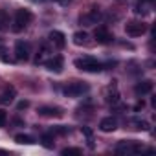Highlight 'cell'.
<instances>
[{
	"label": "cell",
	"instance_id": "obj_20",
	"mask_svg": "<svg viewBox=\"0 0 156 156\" xmlns=\"http://www.w3.org/2000/svg\"><path fill=\"white\" fill-rule=\"evenodd\" d=\"M8 24H9V17L4 9H0V31L8 30Z\"/></svg>",
	"mask_w": 156,
	"mask_h": 156
},
{
	"label": "cell",
	"instance_id": "obj_3",
	"mask_svg": "<svg viewBox=\"0 0 156 156\" xmlns=\"http://www.w3.org/2000/svg\"><path fill=\"white\" fill-rule=\"evenodd\" d=\"M87 92H88V85L83 83V81H73V83H70V85L64 88V94H66L68 98H79V96H83V94H87Z\"/></svg>",
	"mask_w": 156,
	"mask_h": 156
},
{
	"label": "cell",
	"instance_id": "obj_13",
	"mask_svg": "<svg viewBox=\"0 0 156 156\" xmlns=\"http://www.w3.org/2000/svg\"><path fill=\"white\" fill-rule=\"evenodd\" d=\"M15 96H17V88H15L13 85H8V87L4 88L2 96H0V103H4V105H9V103L15 99Z\"/></svg>",
	"mask_w": 156,
	"mask_h": 156
},
{
	"label": "cell",
	"instance_id": "obj_27",
	"mask_svg": "<svg viewBox=\"0 0 156 156\" xmlns=\"http://www.w3.org/2000/svg\"><path fill=\"white\" fill-rule=\"evenodd\" d=\"M33 2H44V0H33Z\"/></svg>",
	"mask_w": 156,
	"mask_h": 156
},
{
	"label": "cell",
	"instance_id": "obj_5",
	"mask_svg": "<svg viewBox=\"0 0 156 156\" xmlns=\"http://www.w3.org/2000/svg\"><path fill=\"white\" fill-rule=\"evenodd\" d=\"M145 31H147V24L145 22H140V20L127 22V26H125V33L129 37H141Z\"/></svg>",
	"mask_w": 156,
	"mask_h": 156
},
{
	"label": "cell",
	"instance_id": "obj_15",
	"mask_svg": "<svg viewBox=\"0 0 156 156\" xmlns=\"http://www.w3.org/2000/svg\"><path fill=\"white\" fill-rule=\"evenodd\" d=\"M105 101H107V103H110V105H116V103H119V92H118V87H116V85H110V87L107 88Z\"/></svg>",
	"mask_w": 156,
	"mask_h": 156
},
{
	"label": "cell",
	"instance_id": "obj_7",
	"mask_svg": "<svg viewBox=\"0 0 156 156\" xmlns=\"http://www.w3.org/2000/svg\"><path fill=\"white\" fill-rule=\"evenodd\" d=\"M99 19H101L99 9H98V8H92L87 15H83V17H81V24H83V26H94V24H98V22H99Z\"/></svg>",
	"mask_w": 156,
	"mask_h": 156
},
{
	"label": "cell",
	"instance_id": "obj_23",
	"mask_svg": "<svg viewBox=\"0 0 156 156\" xmlns=\"http://www.w3.org/2000/svg\"><path fill=\"white\" fill-rule=\"evenodd\" d=\"M6 121H8V112L0 108V127H4V125H6Z\"/></svg>",
	"mask_w": 156,
	"mask_h": 156
},
{
	"label": "cell",
	"instance_id": "obj_18",
	"mask_svg": "<svg viewBox=\"0 0 156 156\" xmlns=\"http://www.w3.org/2000/svg\"><path fill=\"white\" fill-rule=\"evenodd\" d=\"M15 141L20 143V145H33L35 143V140L31 136H28V134H17L15 136Z\"/></svg>",
	"mask_w": 156,
	"mask_h": 156
},
{
	"label": "cell",
	"instance_id": "obj_9",
	"mask_svg": "<svg viewBox=\"0 0 156 156\" xmlns=\"http://www.w3.org/2000/svg\"><path fill=\"white\" fill-rule=\"evenodd\" d=\"M44 66H46L50 72H55V73H59V72H62L64 61H62V57H61V55H53L51 59L44 61Z\"/></svg>",
	"mask_w": 156,
	"mask_h": 156
},
{
	"label": "cell",
	"instance_id": "obj_12",
	"mask_svg": "<svg viewBox=\"0 0 156 156\" xmlns=\"http://www.w3.org/2000/svg\"><path fill=\"white\" fill-rule=\"evenodd\" d=\"M116 129H118V121H116L112 116L103 118V119L99 121V130H101V132H114Z\"/></svg>",
	"mask_w": 156,
	"mask_h": 156
},
{
	"label": "cell",
	"instance_id": "obj_21",
	"mask_svg": "<svg viewBox=\"0 0 156 156\" xmlns=\"http://www.w3.org/2000/svg\"><path fill=\"white\" fill-rule=\"evenodd\" d=\"M51 132H53V134H61V136H64V134H68V132H70V129H68V127H64V125H59V127H53V129H51Z\"/></svg>",
	"mask_w": 156,
	"mask_h": 156
},
{
	"label": "cell",
	"instance_id": "obj_8",
	"mask_svg": "<svg viewBox=\"0 0 156 156\" xmlns=\"http://www.w3.org/2000/svg\"><path fill=\"white\" fill-rule=\"evenodd\" d=\"M94 37H96V41L99 42V44H108V42H112L114 41V35L107 30V28H96V31H94Z\"/></svg>",
	"mask_w": 156,
	"mask_h": 156
},
{
	"label": "cell",
	"instance_id": "obj_4",
	"mask_svg": "<svg viewBox=\"0 0 156 156\" xmlns=\"http://www.w3.org/2000/svg\"><path fill=\"white\" fill-rule=\"evenodd\" d=\"M141 151H143V145H140L136 141H119L116 145L118 154H136V152H141Z\"/></svg>",
	"mask_w": 156,
	"mask_h": 156
},
{
	"label": "cell",
	"instance_id": "obj_10",
	"mask_svg": "<svg viewBox=\"0 0 156 156\" xmlns=\"http://www.w3.org/2000/svg\"><path fill=\"white\" fill-rule=\"evenodd\" d=\"M50 42H51L55 48L62 50V48L66 46V37H64V33H62V31L53 30V31H50Z\"/></svg>",
	"mask_w": 156,
	"mask_h": 156
},
{
	"label": "cell",
	"instance_id": "obj_11",
	"mask_svg": "<svg viewBox=\"0 0 156 156\" xmlns=\"http://www.w3.org/2000/svg\"><path fill=\"white\" fill-rule=\"evenodd\" d=\"M39 114L44 116V118H61L64 112L61 107H41L39 108Z\"/></svg>",
	"mask_w": 156,
	"mask_h": 156
},
{
	"label": "cell",
	"instance_id": "obj_14",
	"mask_svg": "<svg viewBox=\"0 0 156 156\" xmlns=\"http://www.w3.org/2000/svg\"><path fill=\"white\" fill-rule=\"evenodd\" d=\"M152 88H154L152 81H151V79H145V81H141V83H138V85L134 87V92H136L138 96H145V94H151Z\"/></svg>",
	"mask_w": 156,
	"mask_h": 156
},
{
	"label": "cell",
	"instance_id": "obj_22",
	"mask_svg": "<svg viewBox=\"0 0 156 156\" xmlns=\"http://www.w3.org/2000/svg\"><path fill=\"white\" fill-rule=\"evenodd\" d=\"M134 125H136V129H140V130H149V121H145V119H136Z\"/></svg>",
	"mask_w": 156,
	"mask_h": 156
},
{
	"label": "cell",
	"instance_id": "obj_6",
	"mask_svg": "<svg viewBox=\"0 0 156 156\" xmlns=\"http://www.w3.org/2000/svg\"><path fill=\"white\" fill-rule=\"evenodd\" d=\"M15 59L17 61H28L30 59V44L24 41H19L15 44Z\"/></svg>",
	"mask_w": 156,
	"mask_h": 156
},
{
	"label": "cell",
	"instance_id": "obj_17",
	"mask_svg": "<svg viewBox=\"0 0 156 156\" xmlns=\"http://www.w3.org/2000/svg\"><path fill=\"white\" fill-rule=\"evenodd\" d=\"M87 39H88L87 31H75V33L72 35V41H73V44H77V46L87 44Z\"/></svg>",
	"mask_w": 156,
	"mask_h": 156
},
{
	"label": "cell",
	"instance_id": "obj_24",
	"mask_svg": "<svg viewBox=\"0 0 156 156\" xmlns=\"http://www.w3.org/2000/svg\"><path fill=\"white\" fill-rule=\"evenodd\" d=\"M28 107H30V101H26V99H24V101H19V105H17L19 110H24V108H28Z\"/></svg>",
	"mask_w": 156,
	"mask_h": 156
},
{
	"label": "cell",
	"instance_id": "obj_26",
	"mask_svg": "<svg viewBox=\"0 0 156 156\" xmlns=\"http://www.w3.org/2000/svg\"><path fill=\"white\" fill-rule=\"evenodd\" d=\"M55 2H59V4H62V6H64V4H68V2H70V0H55Z\"/></svg>",
	"mask_w": 156,
	"mask_h": 156
},
{
	"label": "cell",
	"instance_id": "obj_1",
	"mask_svg": "<svg viewBox=\"0 0 156 156\" xmlns=\"http://www.w3.org/2000/svg\"><path fill=\"white\" fill-rule=\"evenodd\" d=\"M73 64H75V68H79V70H83V72H90V73H98V72L103 70V64H101L98 59L90 57V55H85V57L75 59Z\"/></svg>",
	"mask_w": 156,
	"mask_h": 156
},
{
	"label": "cell",
	"instance_id": "obj_28",
	"mask_svg": "<svg viewBox=\"0 0 156 156\" xmlns=\"http://www.w3.org/2000/svg\"><path fill=\"white\" fill-rule=\"evenodd\" d=\"M145 2H154V0H145Z\"/></svg>",
	"mask_w": 156,
	"mask_h": 156
},
{
	"label": "cell",
	"instance_id": "obj_16",
	"mask_svg": "<svg viewBox=\"0 0 156 156\" xmlns=\"http://www.w3.org/2000/svg\"><path fill=\"white\" fill-rule=\"evenodd\" d=\"M55 136H53V132H48V134H42V138H41V145L44 147V149H53V145H55Z\"/></svg>",
	"mask_w": 156,
	"mask_h": 156
},
{
	"label": "cell",
	"instance_id": "obj_19",
	"mask_svg": "<svg viewBox=\"0 0 156 156\" xmlns=\"http://www.w3.org/2000/svg\"><path fill=\"white\" fill-rule=\"evenodd\" d=\"M83 151L79 149V147H66V149H62L61 151V154L62 156H79Z\"/></svg>",
	"mask_w": 156,
	"mask_h": 156
},
{
	"label": "cell",
	"instance_id": "obj_25",
	"mask_svg": "<svg viewBox=\"0 0 156 156\" xmlns=\"http://www.w3.org/2000/svg\"><path fill=\"white\" fill-rule=\"evenodd\" d=\"M143 107H145V101H143V99H141V101H138V103H136V105H134V110H136V112H138V110H141V108H143Z\"/></svg>",
	"mask_w": 156,
	"mask_h": 156
},
{
	"label": "cell",
	"instance_id": "obj_2",
	"mask_svg": "<svg viewBox=\"0 0 156 156\" xmlns=\"http://www.w3.org/2000/svg\"><path fill=\"white\" fill-rule=\"evenodd\" d=\"M33 20V13L30 11V9H17V13H15V20H13V31L15 33H20L22 30H26L28 28V24Z\"/></svg>",
	"mask_w": 156,
	"mask_h": 156
}]
</instances>
